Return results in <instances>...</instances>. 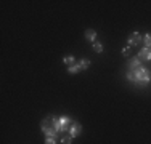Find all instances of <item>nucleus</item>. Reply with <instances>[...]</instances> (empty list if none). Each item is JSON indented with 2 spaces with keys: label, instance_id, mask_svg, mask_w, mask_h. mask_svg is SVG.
Returning <instances> with one entry per match:
<instances>
[{
  "label": "nucleus",
  "instance_id": "f257e3e1",
  "mask_svg": "<svg viewBox=\"0 0 151 144\" xmlns=\"http://www.w3.org/2000/svg\"><path fill=\"white\" fill-rule=\"evenodd\" d=\"M127 80L132 82V83H138L140 86H143V85H146L151 82V72L146 69V67L140 66L138 69L127 72Z\"/></svg>",
  "mask_w": 151,
  "mask_h": 144
},
{
  "label": "nucleus",
  "instance_id": "39448f33",
  "mask_svg": "<svg viewBox=\"0 0 151 144\" xmlns=\"http://www.w3.org/2000/svg\"><path fill=\"white\" fill-rule=\"evenodd\" d=\"M137 58H138V59H142V61H151V48H146V46H143V48L138 51Z\"/></svg>",
  "mask_w": 151,
  "mask_h": 144
},
{
  "label": "nucleus",
  "instance_id": "2eb2a0df",
  "mask_svg": "<svg viewBox=\"0 0 151 144\" xmlns=\"http://www.w3.org/2000/svg\"><path fill=\"white\" fill-rule=\"evenodd\" d=\"M130 46H125V48H122V55H124V56H129V55H130Z\"/></svg>",
  "mask_w": 151,
  "mask_h": 144
},
{
  "label": "nucleus",
  "instance_id": "9d476101",
  "mask_svg": "<svg viewBox=\"0 0 151 144\" xmlns=\"http://www.w3.org/2000/svg\"><path fill=\"white\" fill-rule=\"evenodd\" d=\"M82 69H81V66L79 64H74V66H71V67H68V72L69 74H77V72H81Z\"/></svg>",
  "mask_w": 151,
  "mask_h": 144
},
{
  "label": "nucleus",
  "instance_id": "f8f14e48",
  "mask_svg": "<svg viewBox=\"0 0 151 144\" xmlns=\"http://www.w3.org/2000/svg\"><path fill=\"white\" fill-rule=\"evenodd\" d=\"M73 143V136L66 135V136H61V144H71Z\"/></svg>",
  "mask_w": 151,
  "mask_h": 144
},
{
  "label": "nucleus",
  "instance_id": "9b49d317",
  "mask_svg": "<svg viewBox=\"0 0 151 144\" xmlns=\"http://www.w3.org/2000/svg\"><path fill=\"white\" fill-rule=\"evenodd\" d=\"M77 64L81 66V69L84 71V69H88V66H90V61H88V59H81Z\"/></svg>",
  "mask_w": 151,
  "mask_h": 144
},
{
  "label": "nucleus",
  "instance_id": "1a4fd4ad",
  "mask_svg": "<svg viewBox=\"0 0 151 144\" xmlns=\"http://www.w3.org/2000/svg\"><path fill=\"white\" fill-rule=\"evenodd\" d=\"M143 43L146 48H151V34H145L143 35Z\"/></svg>",
  "mask_w": 151,
  "mask_h": 144
},
{
  "label": "nucleus",
  "instance_id": "20e7f679",
  "mask_svg": "<svg viewBox=\"0 0 151 144\" xmlns=\"http://www.w3.org/2000/svg\"><path fill=\"white\" fill-rule=\"evenodd\" d=\"M127 42H129V46L132 48V46L138 45L140 42H143V37L138 34V32H132V34L129 35V40H127Z\"/></svg>",
  "mask_w": 151,
  "mask_h": 144
},
{
  "label": "nucleus",
  "instance_id": "0eeeda50",
  "mask_svg": "<svg viewBox=\"0 0 151 144\" xmlns=\"http://www.w3.org/2000/svg\"><path fill=\"white\" fill-rule=\"evenodd\" d=\"M85 38H87V42L95 43V40H96V32L93 31V29H87V31H85Z\"/></svg>",
  "mask_w": 151,
  "mask_h": 144
},
{
  "label": "nucleus",
  "instance_id": "7ed1b4c3",
  "mask_svg": "<svg viewBox=\"0 0 151 144\" xmlns=\"http://www.w3.org/2000/svg\"><path fill=\"white\" fill-rule=\"evenodd\" d=\"M68 131H69V135L73 136V138H77V136H81V133H82V125L79 123V122H73Z\"/></svg>",
  "mask_w": 151,
  "mask_h": 144
},
{
  "label": "nucleus",
  "instance_id": "f03ea898",
  "mask_svg": "<svg viewBox=\"0 0 151 144\" xmlns=\"http://www.w3.org/2000/svg\"><path fill=\"white\" fill-rule=\"evenodd\" d=\"M53 122H55V128L58 133H63V131H68L71 127V118L69 117H55L53 118Z\"/></svg>",
  "mask_w": 151,
  "mask_h": 144
},
{
  "label": "nucleus",
  "instance_id": "ddd939ff",
  "mask_svg": "<svg viewBox=\"0 0 151 144\" xmlns=\"http://www.w3.org/2000/svg\"><path fill=\"white\" fill-rule=\"evenodd\" d=\"M103 50H105V48H103L101 43H98V42L93 43V51H96V53H103Z\"/></svg>",
  "mask_w": 151,
  "mask_h": 144
},
{
  "label": "nucleus",
  "instance_id": "423d86ee",
  "mask_svg": "<svg viewBox=\"0 0 151 144\" xmlns=\"http://www.w3.org/2000/svg\"><path fill=\"white\" fill-rule=\"evenodd\" d=\"M140 66H142V59H138L137 56L129 61V71H135V69H138Z\"/></svg>",
  "mask_w": 151,
  "mask_h": 144
},
{
  "label": "nucleus",
  "instance_id": "4468645a",
  "mask_svg": "<svg viewBox=\"0 0 151 144\" xmlns=\"http://www.w3.org/2000/svg\"><path fill=\"white\" fill-rule=\"evenodd\" d=\"M45 144H58L56 138H45Z\"/></svg>",
  "mask_w": 151,
  "mask_h": 144
},
{
  "label": "nucleus",
  "instance_id": "6e6552de",
  "mask_svg": "<svg viewBox=\"0 0 151 144\" xmlns=\"http://www.w3.org/2000/svg\"><path fill=\"white\" fill-rule=\"evenodd\" d=\"M63 63L64 64H66V66H74V64H76V58L74 56H66V58H64V59H63Z\"/></svg>",
  "mask_w": 151,
  "mask_h": 144
}]
</instances>
